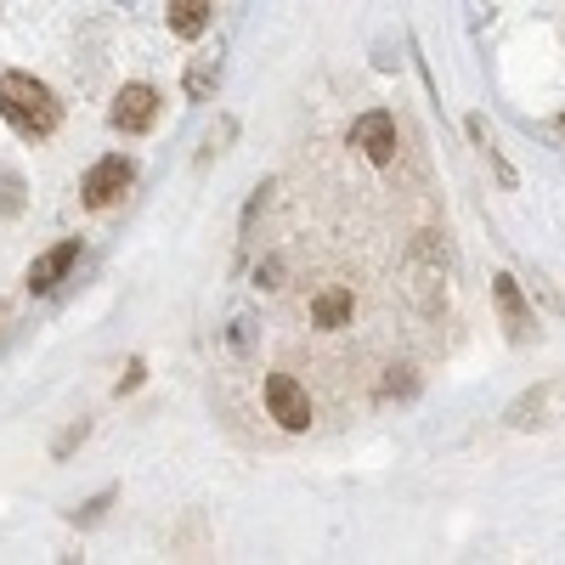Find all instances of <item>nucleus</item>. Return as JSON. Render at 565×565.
Returning <instances> with one entry per match:
<instances>
[{
    "instance_id": "nucleus-1",
    "label": "nucleus",
    "mask_w": 565,
    "mask_h": 565,
    "mask_svg": "<svg viewBox=\"0 0 565 565\" xmlns=\"http://www.w3.org/2000/svg\"><path fill=\"white\" fill-rule=\"evenodd\" d=\"M0 114H7L12 130L29 136V141L52 136V130L63 125V103H57L34 74H7V79H0Z\"/></svg>"
},
{
    "instance_id": "nucleus-2",
    "label": "nucleus",
    "mask_w": 565,
    "mask_h": 565,
    "mask_svg": "<svg viewBox=\"0 0 565 565\" xmlns=\"http://www.w3.org/2000/svg\"><path fill=\"white\" fill-rule=\"evenodd\" d=\"M130 181H136V164L125 153H108V159H97V164L85 170L79 199H85V210H108V204H119L130 193Z\"/></svg>"
},
{
    "instance_id": "nucleus-3",
    "label": "nucleus",
    "mask_w": 565,
    "mask_h": 565,
    "mask_svg": "<svg viewBox=\"0 0 565 565\" xmlns=\"http://www.w3.org/2000/svg\"><path fill=\"white\" fill-rule=\"evenodd\" d=\"M503 418H509V430H543V424L565 418V380H548V385L526 391Z\"/></svg>"
},
{
    "instance_id": "nucleus-4",
    "label": "nucleus",
    "mask_w": 565,
    "mask_h": 565,
    "mask_svg": "<svg viewBox=\"0 0 565 565\" xmlns=\"http://www.w3.org/2000/svg\"><path fill=\"white\" fill-rule=\"evenodd\" d=\"M266 413L282 424V430H306L311 424V396L295 373H271L266 380Z\"/></svg>"
},
{
    "instance_id": "nucleus-5",
    "label": "nucleus",
    "mask_w": 565,
    "mask_h": 565,
    "mask_svg": "<svg viewBox=\"0 0 565 565\" xmlns=\"http://www.w3.org/2000/svg\"><path fill=\"white\" fill-rule=\"evenodd\" d=\"M153 119H159V90L153 85H125L119 97H114V130L119 136L153 130Z\"/></svg>"
},
{
    "instance_id": "nucleus-6",
    "label": "nucleus",
    "mask_w": 565,
    "mask_h": 565,
    "mask_svg": "<svg viewBox=\"0 0 565 565\" xmlns=\"http://www.w3.org/2000/svg\"><path fill=\"white\" fill-rule=\"evenodd\" d=\"M492 300H498V317H503V328H509L514 345L537 340V322H532V311H526V295H521V282H514L509 271L492 277Z\"/></svg>"
},
{
    "instance_id": "nucleus-7",
    "label": "nucleus",
    "mask_w": 565,
    "mask_h": 565,
    "mask_svg": "<svg viewBox=\"0 0 565 565\" xmlns=\"http://www.w3.org/2000/svg\"><path fill=\"white\" fill-rule=\"evenodd\" d=\"M351 141H356L373 164H391V159H396V119H391L385 108H373V114H362V119L351 125Z\"/></svg>"
},
{
    "instance_id": "nucleus-8",
    "label": "nucleus",
    "mask_w": 565,
    "mask_h": 565,
    "mask_svg": "<svg viewBox=\"0 0 565 565\" xmlns=\"http://www.w3.org/2000/svg\"><path fill=\"white\" fill-rule=\"evenodd\" d=\"M79 260V238H68V244H57V249H45L34 266H29V289L34 295H45V289H57V282L68 277V266Z\"/></svg>"
},
{
    "instance_id": "nucleus-9",
    "label": "nucleus",
    "mask_w": 565,
    "mask_h": 565,
    "mask_svg": "<svg viewBox=\"0 0 565 565\" xmlns=\"http://www.w3.org/2000/svg\"><path fill=\"white\" fill-rule=\"evenodd\" d=\"M221 85V52H199L186 63V97L193 103H210V90Z\"/></svg>"
},
{
    "instance_id": "nucleus-10",
    "label": "nucleus",
    "mask_w": 565,
    "mask_h": 565,
    "mask_svg": "<svg viewBox=\"0 0 565 565\" xmlns=\"http://www.w3.org/2000/svg\"><path fill=\"white\" fill-rule=\"evenodd\" d=\"M351 306H356V300H351V289H322V295L311 300V322L322 328V334H334V328L351 317Z\"/></svg>"
},
{
    "instance_id": "nucleus-11",
    "label": "nucleus",
    "mask_w": 565,
    "mask_h": 565,
    "mask_svg": "<svg viewBox=\"0 0 565 565\" xmlns=\"http://www.w3.org/2000/svg\"><path fill=\"white\" fill-rule=\"evenodd\" d=\"M210 7L215 0H170V34H181V40H193V34H204V23H210Z\"/></svg>"
},
{
    "instance_id": "nucleus-12",
    "label": "nucleus",
    "mask_w": 565,
    "mask_h": 565,
    "mask_svg": "<svg viewBox=\"0 0 565 565\" xmlns=\"http://www.w3.org/2000/svg\"><path fill=\"white\" fill-rule=\"evenodd\" d=\"M23 204H29L23 175H18V170H0V221H18V215H23Z\"/></svg>"
},
{
    "instance_id": "nucleus-13",
    "label": "nucleus",
    "mask_w": 565,
    "mask_h": 565,
    "mask_svg": "<svg viewBox=\"0 0 565 565\" xmlns=\"http://www.w3.org/2000/svg\"><path fill=\"white\" fill-rule=\"evenodd\" d=\"M396 373H402V380H385V391H380V396H413V391H418L413 367H396Z\"/></svg>"
},
{
    "instance_id": "nucleus-14",
    "label": "nucleus",
    "mask_w": 565,
    "mask_h": 565,
    "mask_svg": "<svg viewBox=\"0 0 565 565\" xmlns=\"http://www.w3.org/2000/svg\"><path fill=\"white\" fill-rule=\"evenodd\" d=\"M85 436H90V424H85V418H79V424H74V430H63V441H57V458H63V452H68V447H79V441H85Z\"/></svg>"
},
{
    "instance_id": "nucleus-15",
    "label": "nucleus",
    "mask_w": 565,
    "mask_h": 565,
    "mask_svg": "<svg viewBox=\"0 0 565 565\" xmlns=\"http://www.w3.org/2000/svg\"><path fill=\"white\" fill-rule=\"evenodd\" d=\"M136 385H141V362H130V367H125V380H119V396H125V391H136Z\"/></svg>"
},
{
    "instance_id": "nucleus-16",
    "label": "nucleus",
    "mask_w": 565,
    "mask_h": 565,
    "mask_svg": "<svg viewBox=\"0 0 565 565\" xmlns=\"http://www.w3.org/2000/svg\"><path fill=\"white\" fill-rule=\"evenodd\" d=\"M125 7H141V0H125Z\"/></svg>"
}]
</instances>
